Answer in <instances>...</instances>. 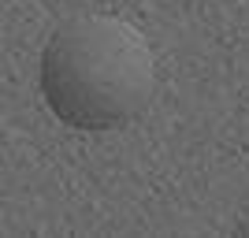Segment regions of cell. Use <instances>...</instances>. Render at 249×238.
I'll return each mask as SVG.
<instances>
[{
	"mask_svg": "<svg viewBox=\"0 0 249 238\" xmlns=\"http://www.w3.org/2000/svg\"><path fill=\"white\" fill-rule=\"evenodd\" d=\"M41 93L74 130H115L149 108L156 93L153 45L119 15H78L49 37Z\"/></svg>",
	"mask_w": 249,
	"mask_h": 238,
	"instance_id": "6da1fadb",
	"label": "cell"
},
{
	"mask_svg": "<svg viewBox=\"0 0 249 238\" xmlns=\"http://www.w3.org/2000/svg\"><path fill=\"white\" fill-rule=\"evenodd\" d=\"M234 231H238V235H249V208H246V212H242V220H238V223H234Z\"/></svg>",
	"mask_w": 249,
	"mask_h": 238,
	"instance_id": "7a4b0ae2",
	"label": "cell"
}]
</instances>
